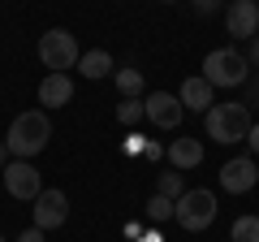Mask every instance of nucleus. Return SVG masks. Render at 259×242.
Returning a JSON list of instances; mask_svg holds the SVG:
<instances>
[{
	"label": "nucleus",
	"mask_w": 259,
	"mask_h": 242,
	"mask_svg": "<svg viewBox=\"0 0 259 242\" xmlns=\"http://www.w3.org/2000/svg\"><path fill=\"white\" fill-rule=\"evenodd\" d=\"M250 126H255V117H250V104H242V100H216L203 112V134L212 143H221V147L246 143Z\"/></svg>",
	"instance_id": "f257e3e1"
},
{
	"label": "nucleus",
	"mask_w": 259,
	"mask_h": 242,
	"mask_svg": "<svg viewBox=\"0 0 259 242\" xmlns=\"http://www.w3.org/2000/svg\"><path fill=\"white\" fill-rule=\"evenodd\" d=\"M52 139V121H48L44 108H30V112H18L5 130V147H9L13 160H35L39 151L48 147Z\"/></svg>",
	"instance_id": "f03ea898"
},
{
	"label": "nucleus",
	"mask_w": 259,
	"mask_h": 242,
	"mask_svg": "<svg viewBox=\"0 0 259 242\" xmlns=\"http://www.w3.org/2000/svg\"><path fill=\"white\" fill-rule=\"evenodd\" d=\"M203 78H207L212 87H225V91L246 87V83H250V61H246V52H238V48H212V52L203 56Z\"/></svg>",
	"instance_id": "7ed1b4c3"
},
{
	"label": "nucleus",
	"mask_w": 259,
	"mask_h": 242,
	"mask_svg": "<svg viewBox=\"0 0 259 242\" xmlns=\"http://www.w3.org/2000/svg\"><path fill=\"white\" fill-rule=\"evenodd\" d=\"M78 56H82V48H78V39L65 26H52V30L39 35V61H44L48 74H69V69H78Z\"/></svg>",
	"instance_id": "20e7f679"
},
{
	"label": "nucleus",
	"mask_w": 259,
	"mask_h": 242,
	"mask_svg": "<svg viewBox=\"0 0 259 242\" xmlns=\"http://www.w3.org/2000/svg\"><path fill=\"white\" fill-rule=\"evenodd\" d=\"M173 221L182 225L186 233H203L207 225L216 221V195L203 190V186H199V190L190 186L182 199H173Z\"/></svg>",
	"instance_id": "39448f33"
},
{
	"label": "nucleus",
	"mask_w": 259,
	"mask_h": 242,
	"mask_svg": "<svg viewBox=\"0 0 259 242\" xmlns=\"http://www.w3.org/2000/svg\"><path fill=\"white\" fill-rule=\"evenodd\" d=\"M0 173H5V190H9L13 199H22V204H35L39 190H44V173H39L30 160H9Z\"/></svg>",
	"instance_id": "423d86ee"
},
{
	"label": "nucleus",
	"mask_w": 259,
	"mask_h": 242,
	"mask_svg": "<svg viewBox=\"0 0 259 242\" xmlns=\"http://www.w3.org/2000/svg\"><path fill=\"white\" fill-rule=\"evenodd\" d=\"M69 221V195H65V190H39V199L35 204H30V225H35V229H61V225Z\"/></svg>",
	"instance_id": "0eeeda50"
},
{
	"label": "nucleus",
	"mask_w": 259,
	"mask_h": 242,
	"mask_svg": "<svg viewBox=\"0 0 259 242\" xmlns=\"http://www.w3.org/2000/svg\"><path fill=\"white\" fill-rule=\"evenodd\" d=\"M216 182H221V190H229V195H250L259 182V165L255 156H233L221 165V173H216Z\"/></svg>",
	"instance_id": "6e6552de"
},
{
	"label": "nucleus",
	"mask_w": 259,
	"mask_h": 242,
	"mask_svg": "<svg viewBox=\"0 0 259 242\" xmlns=\"http://www.w3.org/2000/svg\"><path fill=\"white\" fill-rule=\"evenodd\" d=\"M143 108H147V121L160 126V130H177L182 117H186L182 100H177L173 91H147V95H143Z\"/></svg>",
	"instance_id": "1a4fd4ad"
},
{
	"label": "nucleus",
	"mask_w": 259,
	"mask_h": 242,
	"mask_svg": "<svg viewBox=\"0 0 259 242\" xmlns=\"http://www.w3.org/2000/svg\"><path fill=\"white\" fill-rule=\"evenodd\" d=\"M225 30H229L233 39H255L259 35V0H229Z\"/></svg>",
	"instance_id": "9d476101"
},
{
	"label": "nucleus",
	"mask_w": 259,
	"mask_h": 242,
	"mask_svg": "<svg viewBox=\"0 0 259 242\" xmlns=\"http://www.w3.org/2000/svg\"><path fill=\"white\" fill-rule=\"evenodd\" d=\"M203 143H199V134H186V139H173L168 143V151H164V160H168V169H177V173H190V169H199L203 165Z\"/></svg>",
	"instance_id": "9b49d317"
},
{
	"label": "nucleus",
	"mask_w": 259,
	"mask_h": 242,
	"mask_svg": "<svg viewBox=\"0 0 259 242\" xmlns=\"http://www.w3.org/2000/svg\"><path fill=\"white\" fill-rule=\"evenodd\" d=\"M177 100H182L186 112H207V108L216 104V87L207 83L203 74H190L182 87H177Z\"/></svg>",
	"instance_id": "f8f14e48"
},
{
	"label": "nucleus",
	"mask_w": 259,
	"mask_h": 242,
	"mask_svg": "<svg viewBox=\"0 0 259 242\" xmlns=\"http://www.w3.org/2000/svg\"><path fill=\"white\" fill-rule=\"evenodd\" d=\"M74 100V78L69 74H48L44 83H39V104H44V108H65V104Z\"/></svg>",
	"instance_id": "ddd939ff"
},
{
	"label": "nucleus",
	"mask_w": 259,
	"mask_h": 242,
	"mask_svg": "<svg viewBox=\"0 0 259 242\" xmlns=\"http://www.w3.org/2000/svg\"><path fill=\"white\" fill-rule=\"evenodd\" d=\"M78 74L91 78V83H100V78L117 74V61H112V52H104V48H91V52L78 56Z\"/></svg>",
	"instance_id": "4468645a"
},
{
	"label": "nucleus",
	"mask_w": 259,
	"mask_h": 242,
	"mask_svg": "<svg viewBox=\"0 0 259 242\" xmlns=\"http://www.w3.org/2000/svg\"><path fill=\"white\" fill-rule=\"evenodd\" d=\"M112 83H117L121 100H143V91H147V83H143V69H134V65L117 69V74H112Z\"/></svg>",
	"instance_id": "2eb2a0df"
},
{
	"label": "nucleus",
	"mask_w": 259,
	"mask_h": 242,
	"mask_svg": "<svg viewBox=\"0 0 259 242\" xmlns=\"http://www.w3.org/2000/svg\"><path fill=\"white\" fill-rule=\"evenodd\" d=\"M186 173H177V169H160L156 173V195H164V199H182L186 195Z\"/></svg>",
	"instance_id": "dca6fc26"
},
{
	"label": "nucleus",
	"mask_w": 259,
	"mask_h": 242,
	"mask_svg": "<svg viewBox=\"0 0 259 242\" xmlns=\"http://www.w3.org/2000/svg\"><path fill=\"white\" fill-rule=\"evenodd\" d=\"M229 242H259V216L246 212L229 225Z\"/></svg>",
	"instance_id": "f3484780"
},
{
	"label": "nucleus",
	"mask_w": 259,
	"mask_h": 242,
	"mask_svg": "<svg viewBox=\"0 0 259 242\" xmlns=\"http://www.w3.org/2000/svg\"><path fill=\"white\" fill-rule=\"evenodd\" d=\"M143 216H147V225L173 221V199H164V195H151L147 204H143Z\"/></svg>",
	"instance_id": "a211bd4d"
},
{
	"label": "nucleus",
	"mask_w": 259,
	"mask_h": 242,
	"mask_svg": "<svg viewBox=\"0 0 259 242\" xmlns=\"http://www.w3.org/2000/svg\"><path fill=\"white\" fill-rule=\"evenodd\" d=\"M117 121H121V126H139V121H147L143 100H121L117 104Z\"/></svg>",
	"instance_id": "6ab92c4d"
},
{
	"label": "nucleus",
	"mask_w": 259,
	"mask_h": 242,
	"mask_svg": "<svg viewBox=\"0 0 259 242\" xmlns=\"http://www.w3.org/2000/svg\"><path fill=\"white\" fill-rule=\"evenodd\" d=\"M164 143H156V139H147V143H143V160H151V165H156V160H164Z\"/></svg>",
	"instance_id": "aec40b11"
},
{
	"label": "nucleus",
	"mask_w": 259,
	"mask_h": 242,
	"mask_svg": "<svg viewBox=\"0 0 259 242\" xmlns=\"http://www.w3.org/2000/svg\"><path fill=\"white\" fill-rule=\"evenodd\" d=\"M143 143H147L143 134H134V130H130V134H125V156H143Z\"/></svg>",
	"instance_id": "412c9836"
},
{
	"label": "nucleus",
	"mask_w": 259,
	"mask_h": 242,
	"mask_svg": "<svg viewBox=\"0 0 259 242\" xmlns=\"http://www.w3.org/2000/svg\"><path fill=\"white\" fill-rule=\"evenodd\" d=\"M194 5V13H199V18H212L216 9H221V0H190Z\"/></svg>",
	"instance_id": "4be33fe9"
},
{
	"label": "nucleus",
	"mask_w": 259,
	"mask_h": 242,
	"mask_svg": "<svg viewBox=\"0 0 259 242\" xmlns=\"http://www.w3.org/2000/svg\"><path fill=\"white\" fill-rule=\"evenodd\" d=\"M246 147H250V156H259V121L250 126V134H246Z\"/></svg>",
	"instance_id": "5701e85b"
},
{
	"label": "nucleus",
	"mask_w": 259,
	"mask_h": 242,
	"mask_svg": "<svg viewBox=\"0 0 259 242\" xmlns=\"http://www.w3.org/2000/svg\"><path fill=\"white\" fill-rule=\"evenodd\" d=\"M18 242H44V229H35V225H30V229L18 233Z\"/></svg>",
	"instance_id": "b1692460"
},
{
	"label": "nucleus",
	"mask_w": 259,
	"mask_h": 242,
	"mask_svg": "<svg viewBox=\"0 0 259 242\" xmlns=\"http://www.w3.org/2000/svg\"><path fill=\"white\" fill-rule=\"evenodd\" d=\"M246 61H250V69H259V35L250 39V52H246Z\"/></svg>",
	"instance_id": "393cba45"
},
{
	"label": "nucleus",
	"mask_w": 259,
	"mask_h": 242,
	"mask_svg": "<svg viewBox=\"0 0 259 242\" xmlns=\"http://www.w3.org/2000/svg\"><path fill=\"white\" fill-rule=\"evenodd\" d=\"M125 238H130V242L143 238V221H130V225H125Z\"/></svg>",
	"instance_id": "a878e982"
},
{
	"label": "nucleus",
	"mask_w": 259,
	"mask_h": 242,
	"mask_svg": "<svg viewBox=\"0 0 259 242\" xmlns=\"http://www.w3.org/2000/svg\"><path fill=\"white\" fill-rule=\"evenodd\" d=\"M139 242H164V238H160V229H156V225H151V229H147V233H143V238H139Z\"/></svg>",
	"instance_id": "bb28decb"
},
{
	"label": "nucleus",
	"mask_w": 259,
	"mask_h": 242,
	"mask_svg": "<svg viewBox=\"0 0 259 242\" xmlns=\"http://www.w3.org/2000/svg\"><path fill=\"white\" fill-rule=\"evenodd\" d=\"M9 160H13V156H9V147H5V139H0V169L9 165Z\"/></svg>",
	"instance_id": "cd10ccee"
},
{
	"label": "nucleus",
	"mask_w": 259,
	"mask_h": 242,
	"mask_svg": "<svg viewBox=\"0 0 259 242\" xmlns=\"http://www.w3.org/2000/svg\"><path fill=\"white\" fill-rule=\"evenodd\" d=\"M160 5H173V0H160Z\"/></svg>",
	"instance_id": "c85d7f7f"
},
{
	"label": "nucleus",
	"mask_w": 259,
	"mask_h": 242,
	"mask_svg": "<svg viewBox=\"0 0 259 242\" xmlns=\"http://www.w3.org/2000/svg\"><path fill=\"white\" fill-rule=\"evenodd\" d=\"M0 242H5V233H0Z\"/></svg>",
	"instance_id": "c756f323"
}]
</instances>
